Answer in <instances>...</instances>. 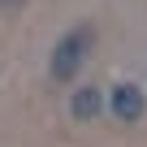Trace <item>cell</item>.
I'll return each mask as SVG.
<instances>
[{"instance_id": "cell-1", "label": "cell", "mask_w": 147, "mask_h": 147, "mask_svg": "<svg viewBox=\"0 0 147 147\" xmlns=\"http://www.w3.org/2000/svg\"><path fill=\"white\" fill-rule=\"evenodd\" d=\"M91 48H95V26H91V22L65 30V35L56 39V48H52V78H56V82H74V78L82 74Z\"/></svg>"}, {"instance_id": "cell-2", "label": "cell", "mask_w": 147, "mask_h": 147, "mask_svg": "<svg viewBox=\"0 0 147 147\" xmlns=\"http://www.w3.org/2000/svg\"><path fill=\"white\" fill-rule=\"evenodd\" d=\"M108 113H113L121 125L143 121V113H147V95H143V87H134V82H117V87L108 91Z\"/></svg>"}, {"instance_id": "cell-3", "label": "cell", "mask_w": 147, "mask_h": 147, "mask_svg": "<svg viewBox=\"0 0 147 147\" xmlns=\"http://www.w3.org/2000/svg\"><path fill=\"white\" fill-rule=\"evenodd\" d=\"M100 108H104L100 87H78V91L69 95V117H74V121H95Z\"/></svg>"}]
</instances>
